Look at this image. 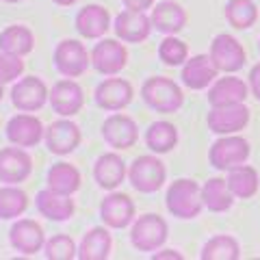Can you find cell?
I'll use <instances>...</instances> for the list:
<instances>
[{
	"label": "cell",
	"instance_id": "15",
	"mask_svg": "<svg viewBox=\"0 0 260 260\" xmlns=\"http://www.w3.org/2000/svg\"><path fill=\"white\" fill-rule=\"evenodd\" d=\"M95 104L104 111H121L126 109L135 98V89L126 78H104L95 87Z\"/></svg>",
	"mask_w": 260,
	"mask_h": 260
},
{
	"label": "cell",
	"instance_id": "13",
	"mask_svg": "<svg viewBox=\"0 0 260 260\" xmlns=\"http://www.w3.org/2000/svg\"><path fill=\"white\" fill-rule=\"evenodd\" d=\"M48 102L54 113H59L61 117H72L83 109L85 104V93L74 78H63L59 83H54L48 95Z\"/></svg>",
	"mask_w": 260,
	"mask_h": 260
},
{
	"label": "cell",
	"instance_id": "35",
	"mask_svg": "<svg viewBox=\"0 0 260 260\" xmlns=\"http://www.w3.org/2000/svg\"><path fill=\"white\" fill-rule=\"evenodd\" d=\"M158 59L165 65H169V68H178V65H184V61L189 59V48H186L182 39L167 35L158 46Z\"/></svg>",
	"mask_w": 260,
	"mask_h": 260
},
{
	"label": "cell",
	"instance_id": "28",
	"mask_svg": "<svg viewBox=\"0 0 260 260\" xmlns=\"http://www.w3.org/2000/svg\"><path fill=\"white\" fill-rule=\"evenodd\" d=\"M228 189L232 191L234 198L239 200H249L254 198L258 193V186H260V180H258V172L251 165H237L228 172Z\"/></svg>",
	"mask_w": 260,
	"mask_h": 260
},
{
	"label": "cell",
	"instance_id": "24",
	"mask_svg": "<svg viewBox=\"0 0 260 260\" xmlns=\"http://www.w3.org/2000/svg\"><path fill=\"white\" fill-rule=\"evenodd\" d=\"M126 162L121 160L119 154L115 152H109V154H102L98 156L95 165H93V178L100 189H107V191H113L124 182L126 178Z\"/></svg>",
	"mask_w": 260,
	"mask_h": 260
},
{
	"label": "cell",
	"instance_id": "34",
	"mask_svg": "<svg viewBox=\"0 0 260 260\" xmlns=\"http://www.w3.org/2000/svg\"><path fill=\"white\" fill-rule=\"evenodd\" d=\"M28 208V195L18 184L0 186V219H18Z\"/></svg>",
	"mask_w": 260,
	"mask_h": 260
},
{
	"label": "cell",
	"instance_id": "26",
	"mask_svg": "<svg viewBox=\"0 0 260 260\" xmlns=\"http://www.w3.org/2000/svg\"><path fill=\"white\" fill-rule=\"evenodd\" d=\"M111 249H113V239L109 230L95 225L89 232H85V237L80 239L78 258L80 260H107L111 256Z\"/></svg>",
	"mask_w": 260,
	"mask_h": 260
},
{
	"label": "cell",
	"instance_id": "23",
	"mask_svg": "<svg viewBox=\"0 0 260 260\" xmlns=\"http://www.w3.org/2000/svg\"><path fill=\"white\" fill-rule=\"evenodd\" d=\"M35 204L37 210L42 213L46 219L50 221H68V219L74 215V200L72 195H63V193H56L52 189H42L35 198Z\"/></svg>",
	"mask_w": 260,
	"mask_h": 260
},
{
	"label": "cell",
	"instance_id": "30",
	"mask_svg": "<svg viewBox=\"0 0 260 260\" xmlns=\"http://www.w3.org/2000/svg\"><path fill=\"white\" fill-rule=\"evenodd\" d=\"M48 189L63 195H74L80 189V172L70 162H54L46 176Z\"/></svg>",
	"mask_w": 260,
	"mask_h": 260
},
{
	"label": "cell",
	"instance_id": "19",
	"mask_svg": "<svg viewBox=\"0 0 260 260\" xmlns=\"http://www.w3.org/2000/svg\"><path fill=\"white\" fill-rule=\"evenodd\" d=\"M115 35L126 44H141L150 37L152 32V20L150 15H145V11H121L115 18Z\"/></svg>",
	"mask_w": 260,
	"mask_h": 260
},
{
	"label": "cell",
	"instance_id": "38",
	"mask_svg": "<svg viewBox=\"0 0 260 260\" xmlns=\"http://www.w3.org/2000/svg\"><path fill=\"white\" fill-rule=\"evenodd\" d=\"M247 80H249V91H251V95H254L256 100L260 102V63H256L254 68L249 70Z\"/></svg>",
	"mask_w": 260,
	"mask_h": 260
},
{
	"label": "cell",
	"instance_id": "31",
	"mask_svg": "<svg viewBox=\"0 0 260 260\" xmlns=\"http://www.w3.org/2000/svg\"><path fill=\"white\" fill-rule=\"evenodd\" d=\"M145 145L154 154H167L178 145V128L172 121L158 119L145 130Z\"/></svg>",
	"mask_w": 260,
	"mask_h": 260
},
{
	"label": "cell",
	"instance_id": "8",
	"mask_svg": "<svg viewBox=\"0 0 260 260\" xmlns=\"http://www.w3.org/2000/svg\"><path fill=\"white\" fill-rule=\"evenodd\" d=\"M50 89L39 76H24L11 89V102L13 107L22 113H35L48 102Z\"/></svg>",
	"mask_w": 260,
	"mask_h": 260
},
{
	"label": "cell",
	"instance_id": "1",
	"mask_svg": "<svg viewBox=\"0 0 260 260\" xmlns=\"http://www.w3.org/2000/svg\"><path fill=\"white\" fill-rule=\"evenodd\" d=\"M165 206L176 219H195L204 210L202 186L191 178H178L165 193Z\"/></svg>",
	"mask_w": 260,
	"mask_h": 260
},
{
	"label": "cell",
	"instance_id": "25",
	"mask_svg": "<svg viewBox=\"0 0 260 260\" xmlns=\"http://www.w3.org/2000/svg\"><path fill=\"white\" fill-rule=\"evenodd\" d=\"M249 87L237 76L217 78L208 89V104L210 107H225V104H241L245 102Z\"/></svg>",
	"mask_w": 260,
	"mask_h": 260
},
{
	"label": "cell",
	"instance_id": "18",
	"mask_svg": "<svg viewBox=\"0 0 260 260\" xmlns=\"http://www.w3.org/2000/svg\"><path fill=\"white\" fill-rule=\"evenodd\" d=\"M100 217L104 225L113 228V230H121L135 221V202L126 193H111L102 200Z\"/></svg>",
	"mask_w": 260,
	"mask_h": 260
},
{
	"label": "cell",
	"instance_id": "2",
	"mask_svg": "<svg viewBox=\"0 0 260 260\" xmlns=\"http://www.w3.org/2000/svg\"><path fill=\"white\" fill-rule=\"evenodd\" d=\"M141 98L156 113H176L184 104V93L178 83L167 76H152L141 87Z\"/></svg>",
	"mask_w": 260,
	"mask_h": 260
},
{
	"label": "cell",
	"instance_id": "5",
	"mask_svg": "<svg viewBox=\"0 0 260 260\" xmlns=\"http://www.w3.org/2000/svg\"><path fill=\"white\" fill-rule=\"evenodd\" d=\"M249 158V143L239 135H223L210 145L208 160L217 172H230Z\"/></svg>",
	"mask_w": 260,
	"mask_h": 260
},
{
	"label": "cell",
	"instance_id": "40",
	"mask_svg": "<svg viewBox=\"0 0 260 260\" xmlns=\"http://www.w3.org/2000/svg\"><path fill=\"white\" fill-rule=\"evenodd\" d=\"M154 260H182L184 256L178 249H156L152 254Z\"/></svg>",
	"mask_w": 260,
	"mask_h": 260
},
{
	"label": "cell",
	"instance_id": "43",
	"mask_svg": "<svg viewBox=\"0 0 260 260\" xmlns=\"http://www.w3.org/2000/svg\"><path fill=\"white\" fill-rule=\"evenodd\" d=\"M3 95H5V91H3V85H0V100H3Z\"/></svg>",
	"mask_w": 260,
	"mask_h": 260
},
{
	"label": "cell",
	"instance_id": "3",
	"mask_svg": "<svg viewBox=\"0 0 260 260\" xmlns=\"http://www.w3.org/2000/svg\"><path fill=\"white\" fill-rule=\"evenodd\" d=\"M169 237V225L160 215H141L133 221V230H130V243L139 251H156L165 245Z\"/></svg>",
	"mask_w": 260,
	"mask_h": 260
},
{
	"label": "cell",
	"instance_id": "20",
	"mask_svg": "<svg viewBox=\"0 0 260 260\" xmlns=\"http://www.w3.org/2000/svg\"><path fill=\"white\" fill-rule=\"evenodd\" d=\"M217 74H219V70L213 65L208 54H195L184 61L180 78L184 87L193 89V91H200V89H206L208 85H213L217 80Z\"/></svg>",
	"mask_w": 260,
	"mask_h": 260
},
{
	"label": "cell",
	"instance_id": "4",
	"mask_svg": "<svg viewBox=\"0 0 260 260\" xmlns=\"http://www.w3.org/2000/svg\"><path fill=\"white\" fill-rule=\"evenodd\" d=\"M167 178L165 162L160 158L152 156V154H143L133 160V165L128 167V180L133 184V189L139 193H156Z\"/></svg>",
	"mask_w": 260,
	"mask_h": 260
},
{
	"label": "cell",
	"instance_id": "39",
	"mask_svg": "<svg viewBox=\"0 0 260 260\" xmlns=\"http://www.w3.org/2000/svg\"><path fill=\"white\" fill-rule=\"evenodd\" d=\"M121 3L130 11H148L154 7V0H121Z\"/></svg>",
	"mask_w": 260,
	"mask_h": 260
},
{
	"label": "cell",
	"instance_id": "10",
	"mask_svg": "<svg viewBox=\"0 0 260 260\" xmlns=\"http://www.w3.org/2000/svg\"><path fill=\"white\" fill-rule=\"evenodd\" d=\"M44 141L46 148L52 154L65 156V154H72L80 145V128L70 117H61L46 128Z\"/></svg>",
	"mask_w": 260,
	"mask_h": 260
},
{
	"label": "cell",
	"instance_id": "11",
	"mask_svg": "<svg viewBox=\"0 0 260 260\" xmlns=\"http://www.w3.org/2000/svg\"><path fill=\"white\" fill-rule=\"evenodd\" d=\"M102 139L115 150H130L139 141V128L133 117L124 113H113L102 124Z\"/></svg>",
	"mask_w": 260,
	"mask_h": 260
},
{
	"label": "cell",
	"instance_id": "21",
	"mask_svg": "<svg viewBox=\"0 0 260 260\" xmlns=\"http://www.w3.org/2000/svg\"><path fill=\"white\" fill-rule=\"evenodd\" d=\"M152 28H156L158 32L165 35H176L186 26V11L182 5L174 3V0H162L152 7L150 13Z\"/></svg>",
	"mask_w": 260,
	"mask_h": 260
},
{
	"label": "cell",
	"instance_id": "9",
	"mask_svg": "<svg viewBox=\"0 0 260 260\" xmlns=\"http://www.w3.org/2000/svg\"><path fill=\"white\" fill-rule=\"evenodd\" d=\"M249 121V109L245 102L241 104H225V107H210V113L206 117L208 128L215 135H237Z\"/></svg>",
	"mask_w": 260,
	"mask_h": 260
},
{
	"label": "cell",
	"instance_id": "44",
	"mask_svg": "<svg viewBox=\"0 0 260 260\" xmlns=\"http://www.w3.org/2000/svg\"><path fill=\"white\" fill-rule=\"evenodd\" d=\"M258 50H260V39H258Z\"/></svg>",
	"mask_w": 260,
	"mask_h": 260
},
{
	"label": "cell",
	"instance_id": "17",
	"mask_svg": "<svg viewBox=\"0 0 260 260\" xmlns=\"http://www.w3.org/2000/svg\"><path fill=\"white\" fill-rule=\"evenodd\" d=\"M44 124L30 113H18L7 124V139L18 148H35L44 139Z\"/></svg>",
	"mask_w": 260,
	"mask_h": 260
},
{
	"label": "cell",
	"instance_id": "42",
	"mask_svg": "<svg viewBox=\"0 0 260 260\" xmlns=\"http://www.w3.org/2000/svg\"><path fill=\"white\" fill-rule=\"evenodd\" d=\"M3 3H11L13 5V3H22V0H3Z\"/></svg>",
	"mask_w": 260,
	"mask_h": 260
},
{
	"label": "cell",
	"instance_id": "36",
	"mask_svg": "<svg viewBox=\"0 0 260 260\" xmlns=\"http://www.w3.org/2000/svg\"><path fill=\"white\" fill-rule=\"evenodd\" d=\"M44 256L48 260H72L78 256V247L68 234H54L52 239H46Z\"/></svg>",
	"mask_w": 260,
	"mask_h": 260
},
{
	"label": "cell",
	"instance_id": "22",
	"mask_svg": "<svg viewBox=\"0 0 260 260\" xmlns=\"http://www.w3.org/2000/svg\"><path fill=\"white\" fill-rule=\"evenodd\" d=\"M111 28V13L102 5H87L76 15V30L85 39H100Z\"/></svg>",
	"mask_w": 260,
	"mask_h": 260
},
{
	"label": "cell",
	"instance_id": "7",
	"mask_svg": "<svg viewBox=\"0 0 260 260\" xmlns=\"http://www.w3.org/2000/svg\"><path fill=\"white\" fill-rule=\"evenodd\" d=\"M210 61L213 65L219 70V72H225V74H232V72H239L243 65H245L247 56H245V50L237 37L228 35V32H221L213 39L210 44Z\"/></svg>",
	"mask_w": 260,
	"mask_h": 260
},
{
	"label": "cell",
	"instance_id": "12",
	"mask_svg": "<svg viewBox=\"0 0 260 260\" xmlns=\"http://www.w3.org/2000/svg\"><path fill=\"white\" fill-rule=\"evenodd\" d=\"M11 247L22 256H35L46 245V232L32 219H18L9 230Z\"/></svg>",
	"mask_w": 260,
	"mask_h": 260
},
{
	"label": "cell",
	"instance_id": "37",
	"mask_svg": "<svg viewBox=\"0 0 260 260\" xmlns=\"http://www.w3.org/2000/svg\"><path fill=\"white\" fill-rule=\"evenodd\" d=\"M24 74V61L22 56H15L0 50V85H9Z\"/></svg>",
	"mask_w": 260,
	"mask_h": 260
},
{
	"label": "cell",
	"instance_id": "6",
	"mask_svg": "<svg viewBox=\"0 0 260 260\" xmlns=\"http://www.w3.org/2000/svg\"><path fill=\"white\" fill-rule=\"evenodd\" d=\"M54 65L65 78H78L91 65V54L78 39H63L54 48Z\"/></svg>",
	"mask_w": 260,
	"mask_h": 260
},
{
	"label": "cell",
	"instance_id": "16",
	"mask_svg": "<svg viewBox=\"0 0 260 260\" xmlns=\"http://www.w3.org/2000/svg\"><path fill=\"white\" fill-rule=\"evenodd\" d=\"M32 172V158L24 148H3L0 150V182L20 184Z\"/></svg>",
	"mask_w": 260,
	"mask_h": 260
},
{
	"label": "cell",
	"instance_id": "14",
	"mask_svg": "<svg viewBox=\"0 0 260 260\" xmlns=\"http://www.w3.org/2000/svg\"><path fill=\"white\" fill-rule=\"evenodd\" d=\"M128 63V50L117 39H102L91 50V65L104 76H115Z\"/></svg>",
	"mask_w": 260,
	"mask_h": 260
},
{
	"label": "cell",
	"instance_id": "29",
	"mask_svg": "<svg viewBox=\"0 0 260 260\" xmlns=\"http://www.w3.org/2000/svg\"><path fill=\"white\" fill-rule=\"evenodd\" d=\"M202 202L210 213H225L234 204V195L228 189L225 178H208L202 184Z\"/></svg>",
	"mask_w": 260,
	"mask_h": 260
},
{
	"label": "cell",
	"instance_id": "32",
	"mask_svg": "<svg viewBox=\"0 0 260 260\" xmlns=\"http://www.w3.org/2000/svg\"><path fill=\"white\" fill-rule=\"evenodd\" d=\"M223 18L237 30H247L258 20V7L251 0H228L223 7Z\"/></svg>",
	"mask_w": 260,
	"mask_h": 260
},
{
	"label": "cell",
	"instance_id": "33",
	"mask_svg": "<svg viewBox=\"0 0 260 260\" xmlns=\"http://www.w3.org/2000/svg\"><path fill=\"white\" fill-rule=\"evenodd\" d=\"M202 260H239L241 258V245L239 241L230 234H217L206 245L202 247Z\"/></svg>",
	"mask_w": 260,
	"mask_h": 260
},
{
	"label": "cell",
	"instance_id": "41",
	"mask_svg": "<svg viewBox=\"0 0 260 260\" xmlns=\"http://www.w3.org/2000/svg\"><path fill=\"white\" fill-rule=\"evenodd\" d=\"M54 5H59V7H70V5H76L78 0H52Z\"/></svg>",
	"mask_w": 260,
	"mask_h": 260
},
{
	"label": "cell",
	"instance_id": "27",
	"mask_svg": "<svg viewBox=\"0 0 260 260\" xmlns=\"http://www.w3.org/2000/svg\"><path fill=\"white\" fill-rule=\"evenodd\" d=\"M35 48V35L24 24H11L0 32V50L15 56H26Z\"/></svg>",
	"mask_w": 260,
	"mask_h": 260
}]
</instances>
